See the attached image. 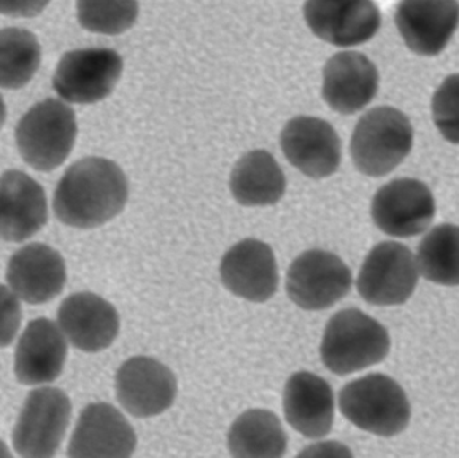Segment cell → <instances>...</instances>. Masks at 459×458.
I'll use <instances>...</instances> for the list:
<instances>
[{
  "label": "cell",
  "instance_id": "1",
  "mask_svg": "<svg viewBox=\"0 0 459 458\" xmlns=\"http://www.w3.org/2000/svg\"><path fill=\"white\" fill-rule=\"evenodd\" d=\"M128 195V179L118 164L96 156L81 159L56 185L54 214L70 228H100L123 212Z\"/></svg>",
  "mask_w": 459,
  "mask_h": 458
},
{
  "label": "cell",
  "instance_id": "2",
  "mask_svg": "<svg viewBox=\"0 0 459 458\" xmlns=\"http://www.w3.org/2000/svg\"><path fill=\"white\" fill-rule=\"evenodd\" d=\"M391 349L385 325L356 308L332 316L321 341V360L336 376H344L383 362Z\"/></svg>",
  "mask_w": 459,
  "mask_h": 458
},
{
  "label": "cell",
  "instance_id": "29",
  "mask_svg": "<svg viewBox=\"0 0 459 458\" xmlns=\"http://www.w3.org/2000/svg\"><path fill=\"white\" fill-rule=\"evenodd\" d=\"M22 323L18 296L0 284V349L10 346Z\"/></svg>",
  "mask_w": 459,
  "mask_h": 458
},
{
  "label": "cell",
  "instance_id": "20",
  "mask_svg": "<svg viewBox=\"0 0 459 458\" xmlns=\"http://www.w3.org/2000/svg\"><path fill=\"white\" fill-rule=\"evenodd\" d=\"M48 199L39 183L18 169L0 177V239L23 242L48 222Z\"/></svg>",
  "mask_w": 459,
  "mask_h": 458
},
{
  "label": "cell",
  "instance_id": "12",
  "mask_svg": "<svg viewBox=\"0 0 459 458\" xmlns=\"http://www.w3.org/2000/svg\"><path fill=\"white\" fill-rule=\"evenodd\" d=\"M280 143L289 163L312 179L332 177L342 163V140L323 118H291L281 132Z\"/></svg>",
  "mask_w": 459,
  "mask_h": 458
},
{
  "label": "cell",
  "instance_id": "32",
  "mask_svg": "<svg viewBox=\"0 0 459 458\" xmlns=\"http://www.w3.org/2000/svg\"><path fill=\"white\" fill-rule=\"evenodd\" d=\"M0 456H11L10 452L5 449V445L3 443H0Z\"/></svg>",
  "mask_w": 459,
  "mask_h": 458
},
{
  "label": "cell",
  "instance_id": "31",
  "mask_svg": "<svg viewBox=\"0 0 459 458\" xmlns=\"http://www.w3.org/2000/svg\"><path fill=\"white\" fill-rule=\"evenodd\" d=\"M5 117H7V109H5L4 101H3L2 96H0V129L4 125Z\"/></svg>",
  "mask_w": 459,
  "mask_h": 458
},
{
  "label": "cell",
  "instance_id": "18",
  "mask_svg": "<svg viewBox=\"0 0 459 458\" xmlns=\"http://www.w3.org/2000/svg\"><path fill=\"white\" fill-rule=\"evenodd\" d=\"M58 323L73 347L91 354L112 346L120 333V316L115 307L91 292L65 298L59 306Z\"/></svg>",
  "mask_w": 459,
  "mask_h": 458
},
{
  "label": "cell",
  "instance_id": "15",
  "mask_svg": "<svg viewBox=\"0 0 459 458\" xmlns=\"http://www.w3.org/2000/svg\"><path fill=\"white\" fill-rule=\"evenodd\" d=\"M220 273L226 289L251 303L270 300L280 284L272 247L255 238H246L234 245L223 255Z\"/></svg>",
  "mask_w": 459,
  "mask_h": 458
},
{
  "label": "cell",
  "instance_id": "9",
  "mask_svg": "<svg viewBox=\"0 0 459 458\" xmlns=\"http://www.w3.org/2000/svg\"><path fill=\"white\" fill-rule=\"evenodd\" d=\"M352 288V273L342 258L326 250L312 249L291 263L286 292L299 308L323 311L345 298Z\"/></svg>",
  "mask_w": 459,
  "mask_h": 458
},
{
  "label": "cell",
  "instance_id": "25",
  "mask_svg": "<svg viewBox=\"0 0 459 458\" xmlns=\"http://www.w3.org/2000/svg\"><path fill=\"white\" fill-rule=\"evenodd\" d=\"M42 48L31 31L19 27L0 30V88H23L37 74Z\"/></svg>",
  "mask_w": 459,
  "mask_h": 458
},
{
  "label": "cell",
  "instance_id": "19",
  "mask_svg": "<svg viewBox=\"0 0 459 458\" xmlns=\"http://www.w3.org/2000/svg\"><path fill=\"white\" fill-rule=\"evenodd\" d=\"M5 279L21 300L38 306L61 295L66 284V264L53 247L30 244L13 253Z\"/></svg>",
  "mask_w": 459,
  "mask_h": 458
},
{
  "label": "cell",
  "instance_id": "27",
  "mask_svg": "<svg viewBox=\"0 0 459 458\" xmlns=\"http://www.w3.org/2000/svg\"><path fill=\"white\" fill-rule=\"evenodd\" d=\"M137 0H77L78 22L96 34L118 35L128 31L139 18Z\"/></svg>",
  "mask_w": 459,
  "mask_h": 458
},
{
  "label": "cell",
  "instance_id": "10",
  "mask_svg": "<svg viewBox=\"0 0 459 458\" xmlns=\"http://www.w3.org/2000/svg\"><path fill=\"white\" fill-rule=\"evenodd\" d=\"M436 199L418 179L401 177L383 186L372 199L371 215L383 233L410 238L425 233L436 218Z\"/></svg>",
  "mask_w": 459,
  "mask_h": 458
},
{
  "label": "cell",
  "instance_id": "14",
  "mask_svg": "<svg viewBox=\"0 0 459 458\" xmlns=\"http://www.w3.org/2000/svg\"><path fill=\"white\" fill-rule=\"evenodd\" d=\"M395 24L412 53L439 56L458 30V0H402Z\"/></svg>",
  "mask_w": 459,
  "mask_h": 458
},
{
  "label": "cell",
  "instance_id": "4",
  "mask_svg": "<svg viewBox=\"0 0 459 458\" xmlns=\"http://www.w3.org/2000/svg\"><path fill=\"white\" fill-rule=\"evenodd\" d=\"M342 416L364 432L380 437L401 435L411 419V406L398 382L383 374H369L342 387Z\"/></svg>",
  "mask_w": 459,
  "mask_h": 458
},
{
  "label": "cell",
  "instance_id": "6",
  "mask_svg": "<svg viewBox=\"0 0 459 458\" xmlns=\"http://www.w3.org/2000/svg\"><path fill=\"white\" fill-rule=\"evenodd\" d=\"M72 419L69 397L56 387L27 395L13 433L16 454L24 458L56 456Z\"/></svg>",
  "mask_w": 459,
  "mask_h": 458
},
{
  "label": "cell",
  "instance_id": "17",
  "mask_svg": "<svg viewBox=\"0 0 459 458\" xmlns=\"http://www.w3.org/2000/svg\"><path fill=\"white\" fill-rule=\"evenodd\" d=\"M136 433L128 419L109 403L83 409L67 449L69 457H117L134 454Z\"/></svg>",
  "mask_w": 459,
  "mask_h": 458
},
{
  "label": "cell",
  "instance_id": "21",
  "mask_svg": "<svg viewBox=\"0 0 459 458\" xmlns=\"http://www.w3.org/2000/svg\"><path fill=\"white\" fill-rule=\"evenodd\" d=\"M283 413L296 432L310 440L331 433L334 421V394L331 385L315 374L299 371L283 390Z\"/></svg>",
  "mask_w": 459,
  "mask_h": 458
},
{
  "label": "cell",
  "instance_id": "26",
  "mask_svg": "<svg viewBox=\"0 0 459 458\" xmlns=\"http://www.w3.org/2000/svg\"><path fill=\"white\" fill-rule=\"evenodd\" d=\"M420 273L434 284L459 287V226L431 229L418 247Z\"/></svg>",
  "mask_w": 459,
  "mask_h": 458
},
{
  "label": "cell",
  "instance_id": "3",
  "mask_svg": "<svg viewBox=\"0 0 459 458\" xmlns=\"http://www.w3.org/2000/svg\"><path fill=\"white\" fill-rule=\"evenodd\" d=\"M414 128L402 110L377 107L361 116L351 137V158L358 171L371 177L393 172L411 152Z\"/></svg>",
  "mask_w": 459,
  "mask_h": 458
},
{
  "label": "cell",
  "instance_id": "11",
  "mask_svg": "<svg viewBox=\"0 0 459 458\" xmlns=\"http://www.w3.org/2000/svg\"><path fill=\"white\" fill-rule=\"evenodd\" d=\"M304 18L316 37L337 48L364 45L382 26L374 0H307Z\"/></svg>",
  "mask_w": 459,
  "mask_h": 458
},
{
  "label": "cell",
  "instance_id": "5",
  "mask_svg": "<svg viewBox=\"0 0 459 458\" xmlns=\"http://www.w3.org/2000/svg\"><path fill=\"white\" fill-rule=\"evenodd\" d=\"M75 113L66 102L48 99L38 102L19 120L16 145L22 159L37 171L58 169L77 139Z\"/></svg>",
  "mask_w": 459,
  "mask_h": 458
},
{
  "label": "cell",
  "instance_id": "7",
  "mask_svg": "<svg viewBox=\"0 0 459 458\" xmlns=\"http://www.w3.org/2000/svg\"><path fill=\"white\" fill-rule=\"evenodd\" d=\"M123 70V58L112 48H78L62 56L53 85L65 101L96 104L112 94Z\"/></svg>",
  "mask_w": 459,
  "mask_h": 458
},
{
  "label": "cell",
  "instance_id": "23",
  "mask_svg": "<svg viewBox=\"0 0 459 458\" xmlns=\"http://www.w3.org/2000/svg\"><path fill=\"white\" fill-rule=\"evenodd\" d=\"M230 190L242 206H272L285 195V174L272 153L251 151L232 169Z\"/></svg>",
  "mask_w": 459,
  "mask_h": 458
},
{
  "label": "cell",
  "instance_id": "22",
  "mask_svg": "<svg viewBox=\"0 0 459 458\" xmlns=\"http://www.w3.org/2000/svg\"><path fill=\"white\" fill-rule=\"evenodd\" d=\"M67 343L61 328L45 317L29 323L15 350V376L22 385L51 384L64 371Z\"/></svg>",
  "mask_w": 459,
  "mask_h": 458
},
{
  "label": "cell",
  "instance_id": "28",
  "mask_svg": "<svg viewBox=\"0 0 459 458\" xmlns=\"http://www.w3.org/2000/svg\"><path fill=\"white\" fill-rule=\"evenodd\" d=\"M433 120L439 134L459 145V73L445 78L431 102Z\"/></svg>",
  "mask_w": 459,
  "mask_h": 458
},
{
  "label": "cell",
  "instance_id": "8",
  "mask_svg": "<svg viewBox=\"0 0 459 458\" xmlns=\"http://www.w3.org/2000/svg\"><path fill=\"white\" fill-rule=\"evenodd\" d=\"M420 274L409 247L385 241L368 253L356 284L363 300L372 306H402L414 295Z\"/></svg>",
  "mask_w": 459,
  "mask_h": 458
},
{
  "label": "cell",
  "instance_id": "13",
  "mask_svg": "<svg viewBox=\"0 0 459 458\" xmlns=\"http://www.w3.org/2000/svg\"><path fill=\"white\" fill-rule=\"evenodd\" d=\"M177 394L174 373L153 358H131L116 374V397L136 419L164 413L171 408Z\"/></svg>",
  "mask_w": 459,
  "mask_h": 458
},
{
  "label": "cell",
  "instance_id": "24",
  "mask_svg": "<svg viewBox=\"0 0 459 458\" xmlns=\"http://www.w3.org/2000/svg\"><path fill=\"white\" fill-rule=\"evenodd\" d=\"M228 448L232 457L280 458L288 449V437L274 413L251 409L232 422Z\"/></svg>",
  "mask_w": 459,
  "mask_h": 458
},
{
  "label": "cell",
  "instance_id": "16",
  "mask_svg": "<svg viewBox=\"0 0 459 458\" xmlns=\"http://www.w3.org/2000/svg\"><path fill=\"white\" fill-rule=\"evenodd\" d=\"M379 91L377 65L359 51H340L323 70V99L340 115H355L371 104Z\"/></svg>",
  "mask_w": 459,
  "mask_h": 458
},
{
  "label": "cell",
  "instance_id": "30",
  "mask_svg": "<svg viewBox=\"0 0 459 458\" xmlns=\"http://www.w3.org/2000/svg\"><path fill=\"white\" fill-rule=\"evenodd\" d=\"M51 0H0V13L13 18L39 15Z\"/></svg>",
  "mask_w": 459,
  "mask_h": 458
}]
</instances>
